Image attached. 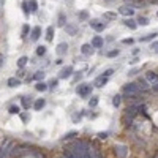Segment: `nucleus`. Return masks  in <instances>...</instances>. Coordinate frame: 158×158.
Wrapping results in <instances>:
<instances>
[{"label": "nucleus", "mask_w": 158, "mask_h": 158, "mask_svg": "<svg viewBox=\"0 0 158 158\" xmlns=\"http://www.w3.org/2000/svg\"><path fill=\"white\" fill-rule=\"evenodd\" d=\"M138 73V68H133V70H130V73H128V76H134Z\"/></svg>", "instance_id": "49"}, {"label": "nucleus", "mask_w": 158, "mask_h": 158, "mask_svg": "<svg viewBox=\"0 0 158 158\" xmlns=\"http://www.w3.org/2000/svg\"><path fill=\"white\" fill-rule=\"evenodd\" d=\"M18 76H19V78H22V76H24V71L19 70V71H18Z\"/></svg>", "instance_id": "51"}, {"label": "nucleus", "mask_w": 158, "mask_h": 158, "mask_svg": "<svg viewBox=\"0 0 158 158\" xmlns=\"http://www.w3.org/2000/svg\"><path fill=\"white\" fill-rule=\"evenodd\" d=\"M63 155H65V158H76V157H75V154L71 152V149H70V147L63 150Z\"/></svg>", "instance_id": "37"}, {"label": "nucleus", "mask_w": 158, "mask_h": 158, "mask_svg": "<svg viewBox=\"0 0 158 158\" xmlns=\"http://www.w3.org/2000/svg\"><path fill=\"white\" fill-rule=\"evenodd\" d=\"M29 25H27V24H24V27H22V38H25L27 37V33H29Z\"/></svg>", "instance_id": "43"}, {"label": "nucleus", "mask_w": 158, "mask_h": 158, "mask_svg": "<svg viewBox=\"0 0 158 158\" xmlns=\"http://www.w3.org/2000/svg\"><path fill=\"white\" fill-rule=\"evenodd\" d=\"M76 134H78L76 131H70V133H66V134H65V136H63V141H68V139H73V138H75V136H76Z\"/></svg>", "instance_id": "40"}, {"label": "nucleus", "mask_w": 158, "mask_h": 158, "mask_svg": "<svg viewBox=\"0 0 158 158\" xmlns=\"http://www.w3.org/2000/svg\"><path fill=\"white\" fill-rule=\"evenodd\" d=\"M81 52H82L84 55H92V54H93L92 44H90V43H84L82 46H81Z\"/></svg>", "instance_id": "16"}, {"label": "nucleus", "mask_w": 158, "mask_h": 158, "mask_svg": "<svg viewBox=\"0 0 158 158\" xmlns=\"http://www.w3.org/2000/svg\"><path fill=\"white\" fill-rule=\"evenodd\" d=\"M44 76H46V73H44V71H37L35 76H33V79H35V81H38V82H41L43 79H44Z\"/></svg>", "instance_id": "28"}, {"label": "nucleus", "mask_w": 158, "mask_h": 158, "mask_svg": "<svg viewBox=\"0 0 158 158\" xmlns=\"http://www.w3.org/2000/svg\"><path fill=\"white\" fill-rule=\"evenodd\" d=\"M136 86H138V89H139V92H147L150 84L147 82V79H145V78H138Z\"/></svg>", "instance_id": "9"}, {"label": "nucleus", "mask_w": 158, "mask_h": 158, "mask_svg": "<svg viewBox=\"0 0 158 158\" xmlns=\"http://www.w3.org/2000/svg\"><path fill=\"white\" fill-rule=\"evenodd\" d=\"M7 84H8V87H18L21 84V79L19 78H10L7 81Z\"/></svg>", "instance_id": "21"}, {"label": "nucleus", "mask_w": 158, "mask_h": 158, "mask_svg": "<svg viewBox=\"0 0 158 158\" xmlns=\"http://www.w3.org/2000/svg\"><path fill=\"white\" fill-rule=\"evenodd\" d=\"M35 89L38 90V92H46V90H48V84H44L43 81L41 82H37L35 84Z\"/></svg>", "instance_id": "25"}, {"label": "nucleus", "mask_w": 158, "mask_h": 158, "mask_svg": "<svg viewBox=\"0 0 158 158\" xmlns=\"http://www.w3.org/2000/svg\"><path fill=\"white\" fill-rule=\"evenodd\" d=\"M114 154L117 155V158H127L128 147H127V145H116V147H114Z\"/></svg>", "instance_id": "8"}, {"label": "nucleus", "mask_w": 158, "mask_h": 158, "mask_svg": "<svg viewBox=\"0 0 158 158\" xmlns=\"http://www.w3.org/2000/svg\"><path fill=\"white\" fill-rule=\"evenodd\" d=\"M157 35H158V33H149V35L147 37H142V38H141V43H145V41H152V40H155L157 38Z\"/></svg>", "instance_id": "27"}, {"label": "nucleus", "mask_w": 158, "mask_h": 158, "mask_svg": "<svg viewBox=\"0 0 158 158\" xmlns=\"http://www.w3.org/2000/svg\"><path fill=\"white\" fill-rule=\"evenodd\" d=\"M150 48L154 49V51H158V40H155V41L150 43Z\"/></svg>", "instance_id": "46"}, {"label": "nucleus", "mask_w": 158, "mask_h": 158, "mask_svg": "<svg viewBox=\"0 0 158 158\" xmlns=\"http://www.w3.org/2000/svg\"><path fill=\"white\" fill-rule=\"evenodd\" d=\"M76 93H78L81 98H87L89 95L92 93V86H90V84H86V82L79 84V86L76 87Z\"/></svg>", "instance_id": "3"}, {"label": "nucleus", "mask_w": 158, "mask_h": 158, "mask_svg": "<svg viewBox=\"0 0 158 158\" xmlns=\"http://www.w3.org/2000/svg\"><path fill=\"white\" fill-rule=\"evenodd\" d=\"M152 89H154L155 93H158V84H154V86H152Z\"/></svg>", "instance_id": "50"}, {"label": "nucleus", "mask_w": 158, "mask_h": 158, "mask_svg": "<svg viewBox=\"0 0 158 158\" xmlns=\"http://www.w3.org/2000/svg\"><path fill=\"white\" fill-rule=\"evenodd\" d=\"M136 24H138V25L145 27V25H149V19L145 18V16H139V18L136 19Z\"/></svg>", "instance_id": "24"}, {"label": "nucleus", "mask_w": 158, "mask_h": 158, "mask_svg": "<svg viewBox=\"0 0 158 158\" xmlns=\"http://www.w3.org/2000/svg\"><path fill=\"white\" fill-rule=\"evenodd\" d=\"M21 118H22L24 122H27V120H30V116L27 114V112H21Z\"/></svg>", "instance_id": "44"}, {"label": "nucleus", "mask_w": 158, "mask_h": 158, "mask_svg": "<svg viewBox=\"0 0 158 158\" xmlns=\"http://www.w3.org/2000/svg\"><path fill=\"white\" fill-rule=\"evenodd\" d=\"M89 25H90V29L95 30V32H103L106 29V24H104V22H101V21H98V19H90Z\"/></svg>", "instance_id": "4"}, {"label": "nucleus", "mask_w": 158, "mask_h": 158, "mask_svg": "<svg viewBox=\"0 0 158 158\" xmlns=\"http://www.w3.org/2000/svg\"><path fill=\"white\" fill-rule=\"evenodd\" d=\"M123 25L128 27L130 30H136L138 29V24H136V21H134L133 18H125L123 19Z\"/></svg>", "instance_id": "13"}, {"label": "nucleus", "mask_w": 158, "mask_h": 158, "mask_svg": "<svg viewBox=\"0 0 158 158\" xmlns=\"http://www.w3.org/2000/svg\"><path fill=\"white\" fill-rule=\"evenodd\" d=\"M122 43H123V44H127V46H131V44L134 43V40H133V38H123V40H122Z\"/></svg>", "instance_id": "42"}, {"label": "nucleus", "mask_w": 158, "mask_h": 158, "mask_svg": "<svg viewBox=\"0 0 158 158\" xmlns=\"http://www.w3.org/2000/svg\"><path fill=\"white\" fill-rule=\"evenodd\" d=\"M90 155H92V158H103V157H101V154H100V152H97V150H95V149H92V147H90Z\"/></svg>", "instance_id": "39"}, {"label": "nucleus", "mask_w": 158, "mask_h": 158, "mask_svg": "<svg viewBox=\"0 0 158 158\" xmlns=\"http://www.w3.org/2000/svg\"><path fill=\"white\" fill-rule=\"evenodd\" d=\"M144 78L147 79V82L150 84V86H154V84H158V73H155V71H147Z\"/></svg>", "instance_id": "10"}, {"label": "nucleus", "mask_w": 158, "mask_h": 158, "mask_svg": "<svg viewBox=\"0 0 158 158\" xmlns=\"http://www.w3.org/2000/svg\"><path fill=\"white\" fill-rule=\"evenodd\" d=\"M22 11H24V16H29V14H30L29 3H27V2H24V3H22Z\"/></svg>", "instance_id": "38"}, {"label": "nucleus", "mask_w": 158, "mask_h": 158, "mask_svg": "<svg viewBox=\"0 0 158 158\" xmlns=\"http://www.w3.org/2000/svg\"><path fill=\"white\" fill-rule=\"evenodd\" d=\"M8 112H10V114H21V108L18 104H13V106H10Z\"/></svg>", "instance_id": "29"}, {"label": "nucleus", "mask_w": 158, "mask_h": 158, "mask_svg": "<svg viewBox=\"0 0 158 158\" xmlns=\"http://www.w3.org/2000/svg\"><path fill=\"white\" fill-rule=\"evenodd\" d=\"M52 40H54V27L49 25L46 30V41H52Z\"/></svg>", "instance_id": "22"}, {"label": "nucleus", "mask_w": 158, "mask_h": 158, "mask_svg": "<svg viewBox=\"0 0 158 158\" xmlns=\"http://www.w3.org/2000/svg\"><path fill=\"white\" fill-rule=\"evenodd\" d=\"M97 104H98V97H92L89 100V106H90V108H95Z\"/></svg>", "instance_id": "36"}, {"label": "nucleus", "mask_w": 158, "mask_h": 158, "mask_svg": "<svg viewBox=\"0 0 158 158\" xmlns=\"http://www.w3.org/2000/svg\"><path fill=\"white\" fill-rule=\"evenodd\" d=\"M71 75H73V66L71 65H68V66H65L63 70L60 71V79H68V78H71Z\"/></svg>", "instance_id": "14"}, {"label": "nucleus", "mask_w": 158, "mask_h": 158, "mask_svg": "<svg viewBox=\"0 0 158 158\" xmlns=\"http://www.w3.org/2000/svg\"><path fill=\"white\" fill-rule=\"evenodd\" d=\"M14 142H11V141H5V142L0 145V158H8L11 155V152H13V147H14Z\"/></svg>", "instance_id": "2"}, {"label": "nucleus", "mask_w": 158, "mask_h": 158, "mask_svg": "<svg viewBox=\"0 0 158 158\" xmlns=\"http://www.w3.org/2000/svg\"><path fill=\"white\" fill-rule=\"evenodd\" d=\"M123 93L125 95H131V93H141L139 92V89L136 86V82H127L125 86H123Z\"/></svg>", "instance_id": "5"}, {"label": "nucleus", "mask_w": 158, "mask_h": 158, "mask_svg": "<svg viewBox=\"0 0 158 158\" xmlns=\"http://www.w3.org/2000/svg\"><path fill=\"white\" fill-rule=\"evenodd\" d=\"M118 54H120V51H118V49H112V51H109V52H106V55H108L109 59H112V57H117Z\"/></svg>", "instance_id": "33"}, {"label": "nucleus", "mask_w": 158, "mask_h": 158, "mask_svg": "<svg viewBox=\"0 0 158 158\" xmlns=\"http://www.w3.org/2000/svg\"><path fill=\"white\" fill-rule=\"evenodd\" d=\"M112 73H114V70L112 68H108L104 73H103V76H106V78H109V76H112Z\"/></svg>", "instance_id": "45"}, {"label": "nucleus", "mask_w": 158, "mask_h": 158, "mask_svg": "<svg viewBox=\"0 0 158 158\" xmlns=\"http://www.w3.org/2000/svg\"><path fill=\"white\" fill-rule=\"evenodd\" d=\"M44 54H46V46H38L37 48V55L38 57H43Z\"/></svg>", "instance_id": "31"}, {"label": "nucleus", "mask_w": 158, "mask_h": 158, "mask_svg": "<svg viewBox=\"0 0 158 158\" xmlns=\"http://www.w3.org/2000/svg\"><path fill=\"white\" fill-rule=\"evenodd\" d=\"M63 29L66 32V35H71V37H76L78 35V27L75 24H66Z\"/></svg>", "instance_id": "15"}, {"label": "nucleus", "mask_w": 158, "mask_h": 158, "mask_svg": "<svg viewBox=\"0 0 158 158\" xmlns=\"http://www.w3.org/2000/svg\"><path fill=\"white\" fill-rule=\"evenodd\" d=\"M90 44H92V48H93V49H100V48H103L104 40L101 38L100 35H95V37L92 38V43H90Z\"/></svg>", "instance_id": "11"}, {"label": "nucleus", "mask_w": 158, "mask_h": 158, "mask_svg": "<svg viewBox=\"0 0 158 158\" xmlns=\"http://www.w3.org/2000/svg\"><path fill=\"white\" fill-rule=\"evenodd\" d=\"M44 104H46V100H44V98H38L35 103H33V109H35V111H41L44 108Z\"/></svg>", "instance_id": "18"}, {"label": "nucleus", "mask_w": 158, "mask_h": 158, "mask_svg": "<svg viewBox=\"0 0 158 158\" xmlns=\"http://www.w3.org/2000/svg\"><path fill=\"white\" fill-rule=\"evenodd\" d=\"M66 52H68V44H66V43H60L57 46V54L59 55H65Z\"/></svg>", "instance_id": "19"}, {"label": "nucleus", "mask_w": 158, "mask_h": 158, "mask_svg": "<svg viewBox=\"0 0 158 158\" xmlns=\"http://www.w3.org/2000/svg\"><path fill=\"white\" fill-rule=\"evenodd\" d=\"M130 104H141L142 103V93H131V95H125Z\"/></svg>", "instance_id": "7"}, {"label": "nucleus", "mask_w": 158, "mask_h": 158, "mask_svg": "<svg viewBox=\"0 0 158 158\" xmlns=\"http://www.w3.org/2000/svg\"><path fill=\"white\" fill-rule=\"evenodd\" d=\"M66 25V19H65V14H59V27H65Z\"/></svg>", "instance_id": "34"}, {"label": "nucleus", "mask_w": 158, "mask_h": 158, "mask_svg": "<svg viewBox=\"0 0 158 158\" xmlns=\"http://www.w3.org/2000/svg\"><path fill=\"white\" fill-rule=\"evenodd\" d=\"M103 16H104V19H116V18H117V13H112V11H106Z\"/></svg>", "instance_id": "35"}, {"label": "nucleus", "mask_w": 158, "mask_h": 158, "mask_svg": "<svg viewBox=\"0 0 158 158\" xmlns=\"http://www.w3.org/2000/svg\"><path fill=\"white\" fill-rule=\"evenodd\" d=\"M108 79H109V78H106V76H103V75H101V76H98V78L93 81V86H95V87H98V89L104 87L106 84H108Z\"/></svg>", "instance_id": "12"}, {"label": "nucleus", "mask_w": 158, "mask_h": 158, "mask_svg": "<svg viewBox=\"0 0 158 158\" xmlns=\"http://www.w3.org/2000/svg\"><path fill=\"white\" fill-rule=\"evenodd\" d=\"M138 62H139V59H138V57H134V59H131V60H130V65H136Z\"/></svg>", "instance_id": "48"}, {"label": "nucleus", "mask_w": 158, "mask_h": 158, "mask_svg": "<svg viewBox=\"0 0 158 158\" xmlns=\"http://www.w3.org/2000/svg\"><path fill=\"white\" fill-rule=\"evenodd\" d=\"M78 18L84 21V19H87V18H89V13H87V11H81V13H78Z\"/></svg>", "instance_id": "41"}, {"label": "nucleus", "mask_w": 158, "mask_h": 158, "mask_svg": "<svg viewBox=\"0 0 158 158\" xmlns=\"http://www.w3.org/2000/svg\"><path fill=\"white\" fill-rule=\"evenodd\" d=\"M120 103H122V97L120 95H114V97H112V106H114V108H118Z\"/></svg>", "instance_id": "26"}, {"label": "nucleus", "mask_w": 158, "mask_h": 158, "mask_svg": "<svg viewBox=\"0 0 158 158\" xmlns=\"http://www.w3.org/2000/svg\"><path fill=\"white\" fill-rule=\"evenodd\" d=\"M29 8H30V13H37L38 11V3H37V0H29Z\"/></svg>", "instance_id": "23"}, {"label": "nucleus", "mask_w": 158, "mask_h": 158, "mask_svg": "<svg viewBox=\"0 0 158 158\" xmlns=\"http://www.w3.org/2000/svg\"><path fill=\"white\" fill-rule=\"evenodd\" d=\"M70 149L76 158H92V155H90V145L86 141H75V144Z\"/></svg>", "instance_id": "1"}, {"label": "nucleus", "mask_w": 158, "mask_h": 158, "mask_svg": "<svg viewBox=\"0 0 158 158\" xmlns=\"http://www.w3.org/2000/svg\"><path fill=\"white\" fill-rule=\"evenodd\" d=\"M57 86H59V79H51L49 81V84H48V89H57Z\"/></svg>", "instance_id": "30"}, {"label": "nucleus", "mask_w": 158, "mask_h": 158, "mask_svg": "<svg viewBox=\"0 0 158 158\" xmlns=\"http://www.w3.org/2000/svg\"><path fill=\"white\" fill-rule=\"evenodd\" d=\"M157 16H158V11H157Z\"/></svg>", "instance_id": "53"}, {"label": "nucleus", "mask_w": 158, "mask_h": 158, "mask_svg": "<svg viewBox=\"0 0 158 158\" xmlns=\"http://www.w3.org/2000/svg\"><path fill=\"white\" fill-rule=\"evenodd\" d=\"M98 138L100 139H106V138H108V133H106V131H100L98 133Z\"/></svg>", "instance_id": "47"}, {"label": "nucleus", "mask_w": 158, "mask_h": 158, "mask_svg": "<svg viewBox=\"0 0 158 158\" xmlns=\"http://www.w3.org/2000/svg\"><path fill=\"white\" fill-rule=\"evenodd\" d=\"M41 37V27H33L32 29V35H30V38H32V41H37V40Z\"/></svg>", "instance_id": "17"}, {"label": "nucleus", "mask_w": 158, "mask_h": 158, "mask_svg": "<svg viewBox=\"0 0 158 158\" xmlns=\"http://www.w3.org/2000/svg\"><path fill=\"white\" fill-rule=\"evenodd\" d=\"M3 63V55H0V65Z\"/></svg>", "instance_id": "52"}, {"label": "nucleus", "mask_w": 158, "mask_h": 158, "mask_svg": "<svg viewBox=\"0 0 158 158\" xmlns=\"http://www.w3.org/2000/svg\"><path fill=\"white\" fill-rule=\"evenodd\" d=\"M27 62H29V59H27V57H21L18 60V66H19V68H24V66L27 65Z\"/></svg>", "instance_id": "32"}, {"label": "nucleus", "mask_w": 158, "mask_h": 158, "mask_svg": "<svg viewBox=\"0 0 158 158\" xmlns=\"http://www.w3.org/2000/svg\"><path fill=\"white\" fill-rule=\"evenodd\" d=\"M32 97H29V98H27V97H22L21 98V104H22V108H24V109H29L30 108V106H32V100H30Z\"/></svg>", "instance_id": "20"}, {"label": "nucleus", "mask_w": 158, "mask_h": 158, "mask_svg": "<svg viewBox=\"0 0 158 158\" xmlns=\"http://www.w3.org/2000/svg\"><path fill=\"white\" fill-rule=\"evenodd\" d=\"M118 13H120L122 16H125V18H131V16L134 14V10H133V7L131 5H122L120 8H118Z\"/></svg>", "instance_id": "6"}]
</instances>
